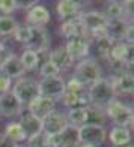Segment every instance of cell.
Wrapping results in <instances>:
<instances>
[{
	"label": "cell",
	"instance_id": "cell-35",
	"mask_svg": "<svg viewBox=\"0 0 134 147\" xmlns=\"http://www.w3.org/2000/svg\"><path fill=\"white\" fill-rule=\"evenodd\" d=\"M82 90H86V87H83L72 75L65 80V92H82Z\"/></svg>",
	"mask_w": 134,
	"mask_h": 147
},
{
	"label": "cell",
	"instance_id": "cell-27",
	"mask_svg": "<svg viewBox=\"0 0 134 147\" xmlns=\"http://www.w3.org/2000/svg\"><path fill=\"white\" fill-rule=\"evenodd\" d=\"M101 12L105 15V18L112 21V20H128L125 17V9L122 2H118V0H110V2L104 3V8L101 9ZM130 21V20H128Z\"/></svg>",
	"mask_w": 134,
	"mask_h": 147
},
{
	"label": "cell",
	"instance_id": "cell-24",
	"mask_svg": "<svg viewBox=\"0 0 134 147\" xmlns=\"http://www.w3.org/2000/svg\"><path fill=\"white\" fill-rule=\"evenodd\" d=\"M59 35L63 36L65 39H71V38H76V36H88L84 29H83V26H82V23H80V18L60 23Z\"/></svg>",
	"mask_w": 134,
	"mask_h": 147
},
{
	"label": "cell",
	"instance_id": "cell-26",
	"mask_svg": "<svg viewBox=\"0 0 134 147\" xmlns=\"http://www.w3.org/2000/svg\"><path fill=\"white\" fill-rule=\"evenodd\" d=\"M2 134H3V135L8 138V140H11L14 144H23V143H26V140H27V137H26L23 128L20 126L18 122H15V120H12V122L6 123Z\"/></svg>",
	"mask_w": 134,
	"mask_h": 147
},
{
	"label": "cell",
	"instance_id": "cell-1",
	"mask_svg": "<svg viewBox=\"0 0 134 147\" xmlns=\"http://www.w3.org/2000/svg\"><path fill=\"white\" fill-rule=\"evenodd\" d=\"M104 114L107 120H110L113 126H122V128H133L134 122V110L131 104H127L119 98H115L104 107Z\"/></svg>",
	"mask_w": 134,
	"mask_h": 147
},
{
	"label": "cell",
	"instance_id": "cell-38",
	"mask_svg": "<svg viewBox=\"0 0 134 147\" xmlns=\"http://www.w3.org/2000/svg\"><path fill=\"white\" fill-rule=\"evenodd\" d=\"M11 50H9V47L6 45V42H3V41H0V65H2L5 60H6V57H8L9 54H11Z\"/></svg>",
	"mask_w": 134,
	"mask_h": 147
},
{
	"label": "cell",
	"instance_id": "cell-10",
	"mask_svg": "<svg viewBox=\"0 0 134 147\" xmlns=\"http://www.w3.org/2000/svg\"><path fill=\"white\" fill-rule=\"evenodd\" d=\"M51 20V12L44 3H35L26 11L24 24L32 27H45Z\"/></svg>",
	"mask_w": 134,
	"mask_h": 147
},
{
	"label": "cell",
	"instance_id": "cell-28",
	"mask_svg": "<svg viewBox=\"0 0 134 147\" xmlns=\"http://www.w3.org/2000/svg\"><path fill=\"white\" fill-rule=\"evenodd\" d=\"M18 57L26 72H32V71L38 69L39 63H41V56L35 50H30V48H24Z\"/></svg>",
	"mask_w": 134,
	"mask_h": 147
},
{
	"label": "cell",
	"instance_id": "cell-14",
	"mask_svg": "<svg viewBox=\"0 0 134 147\" xmlns=\"http://www.w3.org/2000/svg\"><path fill=\"white\" fill-rule=\"evenodd\" d=\"M68 128V122H66V114L60 110L51 111L48 116L42 119V132L45 135H54V134H60Z\"/></svg>",
	"mask_w": 134,
	"mask_h": 147
},
{
	"label": "cell",
	"instance_id": "cell-41",
	"mask_svg": "<svg viewBox=\"0 0 134 147\" xmlns=\"http://www.w3.org/2000/svg\"><path fill=\"white\" fill-rule=\"evenodd\" d=\"M78 147H93V146H89V144H80Z\"/></svg>",
	"mask_w": 134,
	"mask_h": 147
},
{
	"label": "cell",
	"instance_id": "cell-7",
	"mask_svg": "<svg viewBox=\"0 0 134 147\" xmlns=\"http://www.w3.org/2000/svg\"><path fill=\"white\" fill-rule=\"evenodd\" d=\"M78 138L80 144L101 147L107 141V128L98 125H84L78 128Z\"/></svg>",
	"mask_w": 134,
	"mask_h": 147
},
{
	"label": "cell",
	"instance_id": "cell-23",
	"mask_svg": "<svg viewBox=\"0 0 134 147\" xmlns=\"http://www.w3.org/2000/svg\"><path fill=\"white\" fill-rule=\"evenodd\" d=\"M107 140L110 141L112 147H122L133 141V132L130 128L122 126H112L107 131Z\"/></svg>",
	"mask_w": 134,
	"mask_h": 147
},
{
	"label": "cell",
	"instance_id": "cell-5",
	"mask_svg": "<svg viewBox=\"0 0 134 147\" xmlns=\"http://www.w3.org/2000/svg\"><path fill=\"white\" fill-rule=\"evenodd\" d=\"M11 92L17 96L23 107L29 105L36 96H39V81L32 77H21L12 83Z\"/></svg>",
	"mask_w": 134,
	"mask_h": 147
},
{
	"label": "cell",
	"instance_id": "cell-36",
	"mask_svg": "<svg viewBox=\"0 0 134 147\" xmlns=\"http://www.w3.org/2000/svg\"><path fill=\"white\" fill-rule=\"evenodd\" d=\"M12 80L9 77H6L3 72H0V95L2 93H6V92H11L12 89Z\"/></svg>",
	"mask_w": 134,
	"mask_h": 147
},
{
	"label": "cell",
	"instance_id": "cell-8",
	"mask_svg": "<svg viewBox=\"0 0 134 147\" xmlns=\"http://www.w3.org/2000/svg\"><path fill=\"white\" fill-rule=\"evenodd\" d=\"M29 41L24 48L35 50L36 53H48L51 48V33L47 27H32L29 26Z\"/></svg>",
	"mask_w": 134,
	"mask_h": 147
},
{
	"label": "cell",
	"instance_id": "cell-20",
	"mask_svg": "<svg viewBox=\"0 0 134 147\" xmlns=\"http://www.w3.org/2000/svg\"><path fill=\"white\" fill-rule=\"evenodd\" d=\"M113 41L109 36H103L98 39H90V50H89V57H92L93 60H97L98 63H104L109 56L110 47H112Z\"/></svg>",
	"mask_w": 134,
	"mask_h": 147
},
{
	"label": "cell",
	"instance_id": "cell-11",
	"mask_svg": "<svg viewBox=\"0 0 134 147\" xmlns=\"http://www.w3.org/2000/svg\"><path fill=\"white\" fill-rule=\"evenodd\" d=\"M65 50L68 56L72 59V62H78L86 57H89V50H90V39L88 36H76L71 39H66Z\"/></svg>",
	"mask_w": 134,
	"mask_h": 147
},
{
	"label": "cell",
	"instance_id": "cell-9",
	"mask_svg": "<svg viewBox=\"0 0 134 147\" xmlns=\"http://www.w3.org/2000/svg\"><path fill=\"white\" fill-rule=\"evenodd\" d=\"M133 45L127 44L124 41H115L110 47L109 56L105 62H113V63H120L133 68Z\"/></svg>",
	"mask_w": 134,
	"mask_h": 147
},
{
	"label": "cell",
	"instance_id": "cell-29",
	"mask_svg": "<svg viewBox=\"0 0 134 147\" xmlns=\"http://www.w3.org/2000/svg\"><path fill=\"white\" fill-rule=\"evenodd\" d=\"M66 114V122H68V126H72V128H82L88 123V113H86V108H74V110H68L65 113Z\"/></svg>",
	"mask_w": 134,
	"mask_h": 147
},
{
	"label": "cell",
	"instance_id": "cell-40",
	"mask_svg": "<svg viewBox=\"0 0 134 147\" xmlns=\"http://www.w3.org/2000/svg\"><path fill=\"white\" fill-rule=\"evenodd\" d=\"M14 147H27V146H26V144H24V143H23V144H15V146H14Z\"/></svg>",
	"mask_w": 134,
	"mask_h": 147
},
{
	"label": "cell",
	"instance_id": "cell-19",
	"mask_svg": "<svg viewBox=\"0 0 134 147\" xmlns=\"http://www.w3.org/2000/svg\"><path fill=\"white\" fill-rule=\"evenodd\" d=\"M0 72H3L6 77H9L12 81L21 78L26 75V71L23 68L21 62H20V57L15 53H11V54L6 57V60L0 65Z\"/></svg>",
	"mask_w": 134,
	"mask_h": 147
},
{
	"label": "cell",
	"instance_id": "cell-15",
	"mask_svg": "<svg viewBox=\"0 0 134 147\" xmlns=\"http://www.w3.org/2000/svg\"><path fill=\"white\" fill-rule=\"evenodd\" d=\"M82 2H76V0H59L56 2V15L60 23L69 21V20H76L80 17V14L84 11Z\"/></svg>",
	"mask_w": 134,
	"mask_h": 147
},
{
	"label": "cell",
	"instance_id": "cell-13",
	"mask_svg": "<svg viewBox=\"0 0 134 147\" xmlns=\"http://www.w3.org/2000/svg\"><path fill=\"white\" fill-rule=\"evenodd\" d=\"M47 144H48V147H78L80 146L78 129L68 126L60 134L47 135Z\"/></svg>",
	"mask_w": 134,
	"mask_h": 147
},
{
	"label": "cell",
	"instance_id": "cell-12",
	"mask_svg": "<svg viewBox=\"0 0 134 147\" xmlns=\"http://www.w3.org/2000/svg\"><path fill=\"white\" fill-rule=\"evenodd\" d=\"M65 92V78L63 77H53V78H42L39 81V95L50 98L53 101H59Z\"/></svg>",
	"mask_w": 134,
	"mask_h": 147
},
{
	"label": "cell",
	"instance_id": "cell-16",
	"mask_svg": "<svg viewBox=\"0 0 134 147\" xmlns=\"http://www.w3.org/2000/svg\"><path fill=\"white\" fill-rule=\"evenodd\" d=\"M56 101H53V99L50 98H45V96H36L33 101L29 104V105H26L24 108L27 110L30 114H33L35 117L38 119H44L45 116H48L51 111H54L56 110Z\"/></svg>",
	"mask_w": 134,
	"mask_h": 147
},
{
	"label": "cell",
	"instance_id": "cell-18",
	"mask_svg": "<svg viewBox=\"0 0 134 147\" xmlns=\"http://www.w3.org/2000/svg\"><path fill=\"white\" fill-rule=\"evenodd\" d=\"M18 117H20L18 123L23 128V131H24V134H26L27 138L35 137V135H38V134L42 132V120L35 117L33 114H30L26 108H23L21 114H20Z\"/></svg>",
	"mask_w": 134,
	"mask_h": 147
},
{
	"label": "cell",
	"instance_id": "cell-39",
	"mask_svg": "<svg viewBox=\"0 0 134 147\" xmlns=\"http://www.w3.org/2000/svg\"><path fill=\"white\" fill-rule=\"evenodd\" d=\"M15 144L11 141V140H8L3 134H0V147H14Z\"/></svg>",
	"mask_w": 134,
	"mask_h": 147
},
{
	"label": "cell",
	"instance_id": "cell-31",
	"mask_svg": "<svg viewBox=\"0 0 134 147\" xmlns=\"http://www.w3.org/2000/svg\"><path fill=\"white\" fill-rule=\"evenodd\" d=\"M18 21L15 17H0V36L2 38H12L14 32L18 27Z\"/></svg>",
	"mask_w": 134,
	"mask_h": 147
},
{
	"label": "cell",
	"instance_id": "cell-4",
	"mask_svg": "<svg viewBox=\"0 0 134 147\" xmlns=\"http://www.w3.org/2000/svg\"><path fill=\"white\" fill-rule=\"evenodd\" d=\"M86 93H88V98H89V105L98 107V108H103V110L110 101L115 99L110 81L107 77H101L93 84H90L86 89Z\"/></svg>",
	"mask_w": 134,
	"mask_h": 147
},
{
	"label": "cell",
	"instance_id": "cell-34",
	"mask_svg": "<svg viewBox=\"0 0 134 147\" xmlns=\"http://www.w3.org/2000/svg\"><path fill=\"white\" fill-rule=\"evenodd\" d=\"M24 144L27 147H48V144H47V135L44 132L38 134V135H35V137L27 138Z\"/></svg>",
	"mask_w": 134,
	"mask_h": 147
},
{
	"label": "cell",
	"instance_id": "cell-25",
	"mask_svg": "<svg viewBox=\"0 0 134 147\" xmlns=\"http://www.w3.org/2000/svg\"><path fill=\"white\" fill-rule=\"evenodd\" d=\"M133 21L128 20H112V21L107 23V29H105V35L109 36L113 42L115 41H124L125 36V30L128 27V24Z\"/></svg>",
	"mask_w": 134,
	"mask_h": 147
},
{
	"label": "cell",
	"instance_id": "cell-37",
	"mask_svg": "<svg viewBox=\"0 0 134 147\" xmlns=\"http://www.w3.org/2000/svg\"><path fill=\"white\" fill-rule=\"evenodd\" d=\"M124 42L134 45V23H130L128 27L125 30V36H124Z\"/></svg>",
	"mask_w": 134,
	"mask_h": 147
},
{
	"label": "cell",
	"instance_id": "cell-6",
	"mask_svg": "<svg viewBox=\"0 0 134 147\" xmlns=\"http://www.w3.org/2000/svg\"><path fill=\"white\" fill-rule=\"evenodd\" d=\"M109 81H110L112 92L115 95V98L120 99L124 96H131L134 93V75L131 69L110 75Z\"/></svg>",
	"mask_w": 134,
	"mask_h": 147
},
{
	"label": "cell",
	"instance_id": "cell-33",
	"mask_svg": "<svg viewBox=\"0 0 134 147\" xmlns=\"http://www.w3.org/2000/svg\"><path fill=\"white\" fill-rule=\"evenodd\" d=\"M29 26H26L24 23L23 24H18V27L17 30L14 32V35H12V38H14V41L20 45H23L26 47V44H27L29 41Z\"/></svg>",
	"mask_w": 134,
	"mask_h": 147
},
{
	"label": "cell",
	"instance_id": "cell-17",
	"mask_svg": "<svg viewBox=\"0 0 134 147\" xmlns=\"http://www.w3.org/2000/svg\"><path fill=\"white\" fill-rule=\"evenodd\" d=\"M24 107L20 104L17 96L12 92L0 95V117H15L21 114Z\"/></svg>",
	"mask_w": 134,
	"mask_h": 147
},
{
	"label": "cell",
	"instance_id": "cell-30",
	"mask_svg": "<svg viewBox=\"0 0 134 147\" xmlns=\"http://www.w3.org/2000/svg\"><path fill=\"white\" fill-rule=\"evenodd\" d=\"M86 113H88V123H86V125L105 126L107 117L104 114L103 108H98V107H93V105H88V107H86Z\"/></svg>",
	"mask_w": 134,
	"mask_h": 147
},
{
	"label": "cell",
	"instance_id": "cell-2",
	"mask_svg": "<svg viewBox=\"0 0 134 147\" xmlns=\"http://www.w3.org/2000/svg\"><path fill=\"white\" fill-rule=\"evenodd\" d=\"M78 18L89 39H98L107 36L105 29L109 20L105 18V15L99 9H84Z\"/></svg>",
	"mask_w": 134,
	"mask_h": 147
},
{
	"label": "cell",
	"instance_id": "cell-21",
	"mask_svg": "<svg viewBox=\"0 0 134 147\" xmlns=\"http://www.w3.org/2000/svg\"><path fill=\"white\" fill-rule=\"evenodd\" d=\"M47 60H50L60 72L68 71L69 68L74 66L72 59L68 56V53H66V50H65V45H59V47H56V48H50Z\"/></svg>",
	"mask_w": 134,
	"mask_h": 147
},
{
	"label": "cell",
	"instance_id": "cell-32",
	"mask_svg": "<svg viewBox=\"0 0 134 147\" xmlns=\"http://www.w3.org/2000/svg\"><path fill=\"white\" fill-rule=\"evenodd\" d=\"M38 72H39V75H41L42 78H53V77H59L60 75V71L50 62V60H44V62L39 63Z\"/></svg>",
	"mask_w": 134,
	"mask_h": 147
},
{
	"label": "cell",
	"instance_id": "cell-22",
	"mask_svg": "<svg viewBox=\"0 0 134 147\" xmlns=\"http://www.w3.org/2000/svg\"><path fill=\"white\" fill-rule=\"evenodd\" d=\"M59 101H62V104H63V107L66 110L86 108V107L89 105V98H88L86 90H82V92H63V95Z\"/></svg>",
	"mask_w": 134,
	"mask_h": 147
},
{
	"label": "cell",
	"instance_id": "cell-3",
	"mask_svg": "<svg viewBox=\"0 0 134 147\" xmlns=\"http://www.w3.org/2000/svg\"><path fill=\"white\" fill-rule=\"evenodd\" d=\"M72 77H74L83 87L88 89L90 84H93L97 81V80L104 77L103 75V65L98 63L97 60H93L92 57H86L83 60H78V62L74 63Z\"/></svg>",
	"mask_w": 134,
	"mask_h": 147
}]
</instances>
